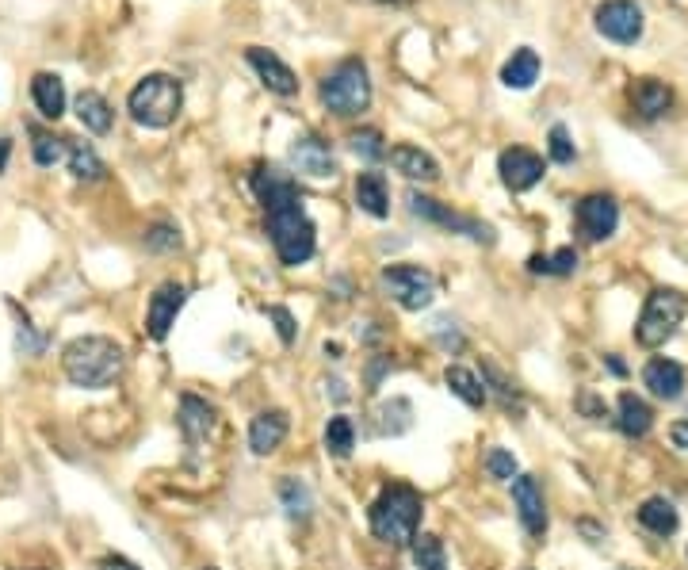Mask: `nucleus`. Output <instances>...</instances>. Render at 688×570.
Returning a JSON list of instances; mask_svg holds the SVG:
<instances>
[{"label":"nucleus","mask_w":688,"mask_h":570,"mask_svg":"<svg viewBox=\"0 0 688 570\" xmlns=\"http://www.w3.org/2000/svg\"><path fill=\"white\" fill-rule=\"evenodd\" d=\"M62 368L73 387L104 391L123 372V349L111 337H77L73 345H65Z\"/></svg>","instance_id":"f257e3e1"},{"label":"nucleus","mask_w":688,"mask_h":570,"mask_svg":"<svg viewBox=\"0 0 688 570\" xmlns=\"http://www.w3.org/2000/svg\"><path fill=\"white\" fill-rule=\"evenodd\" d=\"M421 494L406 483H390L375 505H371V532L390 544V548H406L417 540V525H421Z\"/></svg>","instance_id":"f03ea898"},{"label":"nucleus","mask_w":688,"mask_h":570,"mask_svg":"<svg viewBox=\"0 0 688 570\" xmlns=\"http://www.w3.org/2000/svg\"><path fill=\"white\" fill-rule=\"evenodd\" d=\"M184 108V88L169 73H146L138 85L130 88L127 111L138 127H150V131H165L176 123V115Z\"/></svg>","instance_id":"7ed1b4c3"},{"label":"nucleus","mask_w":688,"mask_h":570,"mask_svg":"<svg viewBox=\"0 0 688 570\" xmlns=\"http://www.w3.org/2000/svg\"><path fill=\"white\" fill-rule=\"evenodd\" d=\"M268 234H272V245H276V257H280L287 268L306 264L314 257V249H318V230H314V222L306 219L302 203L283 207V211H272V215H268Z\"/></svg>","instance_id":"20e7f679"},{"label":"nucleus","mask_w":688,"mask_h":570,"mask_svg":"<svg viewBox=\"0 0 688 570\" xmlns=\"http://www.w3.org/2000/svg\"><path fill=\"white\" fill-rule=\"evenodd\" d=\"M322 104L341 119H352L371 108V81H367V66L360 58H344L341 66L325 77Z\"/></svg>","instance_id":"39448f33"},{"label":"nucleus","mask_w":688,"mask_h":570,"mask_svg":"<svg viewBox=\"0 0 688 570\" xmlns=\"http://www.w3.org/2000/svg\"><path fill=\"white\" fill-rule=\"evenodd\" d=\"M685 295L681 291H673V287H658V291H650V299H646L643 314H639V326H635V337H639V345L643 349H658V345H666L669 337L677 333V326L685 322Z\"/></svg>","instance_id":"423d86ee"},{"label":"nucleus","mask_w":688,"mask_h":570,"mask_svg":"<svg viewBox=\"0 0 688 570\" xmlns=\"http://www.w3.org/2000/svg\"><path fill=\"white\" fill-rule=\"evenodd\" d=\"M379 284L402 310H425L436 299V276L421 264H390Z\"/></svg>","instance_id":"0eeeda50"},{"label":"nucleus","mask_w":688,"mask_h":570,"mask_svg":"<svg viewBox=\"0 0 688 570\" xmlns=\"http://www.w3.org/2000/svg\"><path fill=\"white\" fill-rule=\"evenodd\" d=\"M643 8L635 4V0H604L601 8H597V31H601L604 39H612V43H639L643 39Z\"/></svg>","instance_id":"6e6552de"},{"label":"nucleus","mask_w":688,"mask_h":570,"mask_svg":"<svg viewBox=\"0 0 688 570\" xmlns=\"http://www.w3.org/2000/svg\"><path fill=\"white\" fill-rule=\"evenodd\" d=\"M409 211L417 215V219H429L436 222V226H444V230H455V234H467V238H474V242H494V230L486 226V222L478 219H467V215H455V211H448L440 199L432 196H409Z\"/></svg>","instance_id":"1a4fd4ad"},{"label":"nucleus","mask_w":688,"mask_h":570,"mask_svg":"<svg viewBox=\"0 0 688 570\" xmlns=\"http://www.w3.org/2000/svg\"><path fill=\"white\" fill-rule=\"evenodd\" d=\"M497 173H501L509 192H528L543 180V157L528 146H509L497 157Z\"/></svg>","instance_id":"9d476101"},{"label":"nucleus","mask_w":688,"mask_h":570,"mask_svg":"<svg viewBox=\"0 0 688 570\" xmlns=\"http://www.w3.org/2000/svg\"><path fill=\"white\" fill-rule=\"evenodd\" d=\"M578 226L581 234L589 238V242H604V238H612L616 234V226H620V203L612 196H585L578 203Z\"/></svg>","instance_id":"9b49d317"},{"label":"nucleus","mask_w":688,"mask_h":570,"mask_svg":"<svg viewBox=\"0 0 688 570\" xmlns=\"http://www.w3.org/2000/svg\"><path fill=\"white\" fill-rule=\"evenodd\" d=\"M245 62L257 69V77L264 81L268 92H276V96H295V92H299L295 69L287 66L276 50H268V46H249V50H245Z\"/></svg>","instance_id":"f8f14e48"},{"label":"nucleus","mask_w":688,"mask_h":570,"mask_svg":"<svg viewBox=\"0 0 688 570\" xmlns=\"http://www.w3.org/2000/svg\"><path fill=\"white\" fill-rule=\"evenodd\" d=\"M253 192H257V199L264 203V211H268V215H272V211H283V207L302 203L299 184L283 173V169H276V165H257V173H253Z\"/></svg>","instance_id":"ddd939ff"},{"label":"nucleus","mask_w":688,"mask_h":570,"mask_svg":"<svg viewBox=\"0 0 688 570\" xmlns=\"http://www.w3.org/2000/svg\"><path fill=\"white\" fill-rule=\"evenodd\" d=\"M184 299H188V287L176 284V280H169V284H161L153 291L150 310H146V333H150L153 341H165L169 337V329L176 322L180 307H184Z\"/></svg>","instance_id":"4468645a"},{"label":"nucleus","mask_w":688,"mask_h":570,"mask_svg":"<svg viewBox=\"0 0 688 570\" xmlns=\"http://www.w3.org/2000/svg\"><path fill=\"white\" fill-rule=\"evenodd\" d=\"M513 505H516V517L524 532L532 540H543L547 532V505H543V494H539V483L532 475H516L513 479Z\"/></svg>","instance_id":"2eb2a0df"},{"label":"nucleus","mask_w":688,"mask_h":570,"mask_svg":"<svg viewBox=\"0 0 688 570\" xmlns=\"http://www.w3.org/2000/svg\"><path fill=\"white\" fill-rule=\"evenodd\" d=\"M291 165H295L299 173L314 176V180H325V176L337 173L333 150H329V142H322L318 134H302V138L291 142Z\"/></svg>","instance_id":"dca6fc26"},{"label":"nucleus","mask_w":688,"mask_h":570,"mask_svg":"<svg viewBox=\"0 0 688 570\" xmlns=\"http://www.w3.org/2000/svg\"><path fill=\"white\" fill-rule=\"evenodd\" d=\"M643 383L650 387V395H654V398H666V402H673V398H681V391H685V368H681L677 360L658 356V360H650V364H646Z\"/></svg>","instance_id":"f3484780"},{"label":"nucleus","mask_w":688,"mask_h":570,"mask_svg":"<svg viewBox=\"0 0 688 570\" xmlns=\"http://www.w3.org/2000/svg\"><path fill=\"white\" fill-rule=\"evenodd\" d=\"M287 429H291V421H287L283 410H264V414H257L253 417V425H249V448H253L257 456H268V452H276L283 444Z\"/></svg>","instance_id":"a211bd4d"},{"label":"nucleus","mask_w":688,"mask_h":570,"mask_svg":"<svg viewBox=\"0 0 688 570\" xmlns=\"http://www.w3.org/2000/svg\"><path fill=\"white\" fill-rule=\"evenodd\" d=\"M387 157H390V165H394V169H398L402 176H409V180H425V184L440 180V165H436V157L425 154L421 146H409V142H402V146H394Z\"/></svg>","instance_id":"6ab92c4d"},{"label":"nucleus","mask_w":688,"mask_h":570,"mask_svg":"<svg viewBox=\"0 0 688 570\" xmlns=\"http://www.w3.org/2000/svg\"><path fill=\"white\" fill-rule=\"evenodd\" d=\"M631 104H635V111H639L643 119H658V115H666L669 104H673V88L662 85V81H654V77H639V81L631 85Z\"/></svg>","instance_id":"aec40b11"},{"label":"nucleus","mask_w":688,"mask_h":570,"mask_svg":"<svg viewBox=\"0 0 688 570\" xmlns=\"http://www.w3.org/2000/svg\"><path fill=\"white\" fill-rule=\"evenodd\" d=\"M176 421H180V433L188 440H203L211 429H215V406L195 395H184L180 398V414H176Z\"/></svg>","instance_id":"412c9836"},{"label":"nucleus","mask_w":688,"mask_h":570,"mask_svg":"<svg viewBox=\"0 0 688 570\" xmlns=\"http://www.w3.org/2000/svg\"><path fill=\"white\" fill-rule=\"evenodd\" d=\"M73 108H77V119H81V127L92 134H108L111 131V119H115V111H111V104L100 96V92H92V88H85L77 100H73Z\"/></svg>","instance_id":"4be33fe9"},{"label":"nucleus","mask_w":688,"mask_h":570,"mask_svg":"<svg viewBox=\"0 0 688 570\" xmlns=\"http://www.w3.org/2000/svg\"><path fill=\"white\" fill-rule=\"evenodd\" d=\"M356 203H360V211H367L371 219H387L390 196H387L383 173H360V180H356Z\"/></svg>","instance_id":"5701e85b"},{"label":"nucleus","mask_w":688,"mask_h":570,"mask_svg":"<svg viewBox=\"0 0 688 570\" xmlns=\"http://www.w3.org/2000/svg\"><path fill=\"white\" fill-rule=\"evenodd\" d=\"M31 96H35V108L43 111L46 119H62L65 111V85L58 73H35L31 81Z\"/></svg>","instance_id":"b1692460"},{"label":"nucleus","mask_w":688,"mask_h":570,"mask_svg":"<svg viewBox=\"0 0 688 570\" xmlns=\"http://www.w3.org/2000/svg\"><path fill=\"white\" fill-rule=\"evenodd\" d=\"M501 81L509 88H516V92H524V88H532L539 81V54L532 50V46H520L513 58L505 62V69H501Z\"/></svg>","instance_id":"393cba45"},{"label":"nucleus","mask_w":688,"mask_h":570,"mask_svg":"<svg viewBox=\"0 0 688 570\" xmlns=\"http://www.w3.org/2000/svg\"><path fill=\"white\" fill-rule=\"evenodd\" d=\"M616 421H620V429H624L627 437H646L650 425H654V410L639 395L627 391V395H620V417Z\"/></svg>","instance_id":"a878e982"},{"label":"nucleus","mask_w":688,"mask_h":570,"mask_svg":"<svg viewBox=\"0 0 688 570\" xmlns=\"http://www.w3.org/2000/svg\"><path fill=\"white\" fill-rule=\"evenodd\" d=\"M639 525L650 528L654 536H673L677 525H681V517H677L673 502H666V498H650V502H643V509H639Z\"/></svg>","instance_id":"bb28decb"},{"label":"nucleus","mask_w":688,"mask_h":570,"mask_svg":"<svg viewBox=\"0 0 688 570\" xmlns=\"http://www.w3.org/2000/svg\"><path fill=\"white\" fill-rule=\"evenodd\" d=\"M444 383H448V391H452L455 398H463L471 410H482V406H486V387H482L478 375L467 372V368H459V364L448 368V372H444Z\"/></svg>","instance_id":"cd10ccee"},{"label":"nucleus","mask_w":688,"mask_h":570,"mask_svg":"<svg viewBox=\"0 0 688 570\" xmlns=\"http://www.w3.org/2000/svg\"><path fill=\"white\" fill-rule=\"evenodd\" d=\"M69 173L77 176V180H104V161H100V154L88 146V142H69Z\"/></svg>","instance_id":"c85d7f7f"},{"label":"nucleus","mask_w":688,"mask_h":570,"mask_svg":"<svg viewBox=\"0 0 688 570\" xmlns=\"http://www.w3.org/2000/svg\"><path fill=\"white\" fill-rule=\"evenodd\" d=\"M352 448H356V425L341 414L329 417V425H325V452L337 456V460H344Z\"/></svg>","instance_id":"c756f323"},{"label":"nucleus","mask_w":688,"mask_h":570,"mask_svg":"<svg viewBox=\"0 0 688 570\" xmlns=\"http://www.w3.org/2000/svg\"><path fill=\"white\" fill-rule=\"evenodd\" d=\"M413 563H417V570H444L448 567L444 540L432 536V532H421V536L413 540Z\"/></svg>","instance_id":"7c9ffc66"},{"label":"nucleus","mask_w":688,"mask_h":570,"mask_svg":"<svg viewBox=\"0 0 688 570\" xmlns=\"http://www.w3.org/2000/svg\"><path fill=\"white\" fill-rule=\"evenodd\" d=\"M528 268H532V272H543V276H570V272L578 268V253L566 245V249L551 253V257H532Z\"/></svg>","instance_id":"2f4dec72"},{"label":"nucleus","mask_w":688,"mask_h":570,"mask_svg":"<svg viewBox=\"0 0 688 570\" xmlns=\"http://www.w3.org/2000/svg\"><path fill=\"white\" fill-rule=\"evenodd\" d=\"M31 150H35V161H39L43 169H50V165H58V161L69 154V138H54V134H46V131H35Z\"/></svg>","instance_id":"473e14b6"},{"label":"nucleus","mask_w":688,"mask_h":570,"mask_svg":"<svg viewBox=\"0 0 688 570\" xmlns=\"http://www.w3.org/2000/svg\"><path fill=\"white\" fill-rule=\"evenodd\" d=\"M280 498H283V509H287L291 517H310V490H306L299 479H283Z\"/></svg>","instance_id":"72a5a7b5"},{"label":"nucleus","mask_w":688,"mask_h":570,"mask_svg":"<svg viewBox=\"0 0 688 570\" xmlns=\"http://www.w3.org/2000/svg\"><path fill=\"white\" fill-rule=\"evenodd\" d=\"M348 142H352V150L364 157V161H379V157L390 154L387 146H383V134L375 131V127H364V131H356L352 138H348Z\"/></svg>","instance_id":"f704fd0d"},{"label":"nucleus","mask_w":688,"mask_h":570,"mask_svg":"<svg viewBox=\"0 0 688 570\" xmlns=\"http://www.w3.org/2000/svg\"><path fill=\"white\" fill-rule=\"evenodd\" d=\"M547 150H551V161H559V165H570V161L578 157L574 142H570V131H566L562 123H555L551 134H547Z\"/></svg>","instance_id":"c9c22d12"},{"label":"nucleus","mask_w":688,"mask_h":570,"mask_svg":"<svg viewBox=\"0 0 688 570\" xmlns=\"http://www.w3.org/2000/svg\"><path fill=\"white\" fill-rule=\"evenodd\" d=\"M486 471H490V479H501V483H513V479H516V460H513V452H505V448H494V452L486 456Z\"/></svg>","instance_id":"e433bc0d"},{"label":"nucleus","mask_w":688,"mask_h":570,"mask_svg":"<svg viewBox=\"0 0 688 570\" xmlns=\"http://www.w3.org/2000/svg\"><path fill=\"white\" fill-rule=\"evenodd\" d=\"M146 245H150V249H157V253L176 249V245H180V230H176V226H169V222H157L150 234H146Z\"/></svg>","instance_id":"4c0bfd02"},{"label":"nucleus","mask_w":688,"mask_h":570,"mask_svg":"<svg viewBox=\"0 0 688 570\" xmlns=\"http://www.w3.org/2000/svg\"><path fill=\"white\" fill-rule=\"evenodd\" d=\"M482 372H486V379H494V391H497V395H501V402L509 406V402H513V398H516L513 379H505V375H501V368H497V364H490V360L482 364Z\"/></svg>","instance_id":"58836bf2"},{"label":"nucleus","mask_w":688,"mask_h":570,"mask_svg":"<svg viewBox=\"0 0 688 570\" xmlns=\"http://www.w3.org/2000/svg\"><path fill=\"white\" fill-rule=\"evenodd\" d=\"M268 318L276 322V333H280L283 345H291V341H295V318H291V310H287V307H268Z\"/></svg>","instance_id":"ea45409f"},{"label":"nucleus","mask_w":688,"mask_h":570,"mask_svg":"<svg viewBox=\"0 0 688 570\" xmlns=\"http://www.w3.org/2000/svg\"><path fill=\"white\" fill-rule=\"evenodd\" d=\"M578 410L585 417H593V421H597V417H608V406H604V402L593 395V391H581V395H578Z\"/></svg>","instance_id":"a19ab883"},{"label":"nucleus","mask_w":688,"mask_h":570,"mask_svg":"<svg viewBox=\"0 0 688 570\" xmlns=\"http://www.w3.org/2000/svg\"><path fill=\"white\" fill-rule=\"evenodd\" d=\"M669 440H673L681 452H688V421H673V425H669Z\"/></svg>","instance_id":"79ce46f5"},{"label":"nucleus","mask_w":688,"mask_h":570,"mask_svg":"<svg viewBox=\"0 0 688 570\" xmlns=\"http://www.w3.org/2000/svg\"><path fill=\"white\" fill-rule=\"evenodd\" d=\"M387 368H390V356H379V360L371 364V372H367V391H375V387H379V375L387 372Z\"/></svg>","instance_id":"37998d69"},{"label":"nucleus","mask_w":688,"mask_h":570,"mask_svg":"<svg viewBox=\"0 0 688 570\" xmlns=\"http://www.w3.org/2000/svg\"><path fill=\"white\" fill-rule=\"evenodd\" d=\"M100 570H138V567H134L130 559H123V555H111V559L100 563Z\"/></svg>","instance_id":"c03bdc74"},{"label":"nucleus","mask_w":688,"mask_h":570,"mask_svg":"<svg viewBox=\"0 0 688 570\" xmlns=\"http://www.w3.org/2000/svg\"><path fill=\"white\" fill-rule=\"evenodd\" d=\"M581 532H585V536H593V544H597V540H604V528H597V525H589V521H581Z\"/></svg>","instance_id":"a18cd8bd"},{"label":"nucleus","mask_w":688,"mask_h":570,"mask_svg":"<svg viewBox=\"0 0 688 570\" xmlns=\"http://www.w3.org/2000/svg\"><path fill=\"white\" fill-rule=\"evenodd\" d=\"M8 154H12V142L0 138V173H4V165H8Z\"/></svg>","instance_id":"49530a36"},{"label":"nucleus","mask_w":688,"mask_h":570,"mask_svg":"<svg viewBox=\"0 0 688 570\" xmlns=\"http://www.w3.org/2000/svg\"><path fill=\"white\" fill-rule=\"evenodd\" d=\"M203 570H215V567H203Z\"/></svg>","instance_id":"de8ad7c7"}]
</instances>
